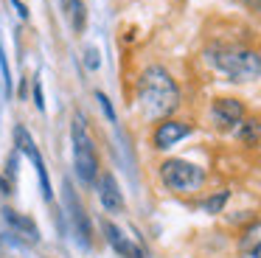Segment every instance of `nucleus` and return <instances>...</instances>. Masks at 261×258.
I'll list each match as a JSON object with an SVG mask.
<instances>
[{
    "label": "nucleus",
    "instance_id": "nucleus-1",
    "mask_svg": "<svg viewBox=\"0 0 261 258\" xmlns=\"http://www.w3.org/2000/svg\"><path fill=\"white\" fill-rule=\"evenodd\" d=\"M135 95H138V107L143 110L146 118L163 121L180 107V87L163 65L143 67L135 82Z\"/></svg>",
    "mask_w": 261,
    "mask_h": 258
},
{
    "label": "nucleus",
    "instance_id": "nucleus-2",
    "mask_svg": "<svg viewBox=\"0 0 261 258\" xmlns=\"http://www.w3.org/2000/svg\"><path fill=\"white\" fill-rule=\"evenodd\" d=\"M205 62L227 82H255L261 79V54L242 42H211L205 48Z\"/></svg>",
    "mask_w": 261,
    "mask_h": 258
},
{
    "label": "nucleus",
    "instance_id": "nucleus-3",
    "mask_svg": "<svg viewBox=\"0 0 261 258\" xmlns=\"http://www.w3.org/2000/svg\"><path fill=\"white\" fill-rule=\"evenodd\" d=\"M158 177L163 183L166 191L171 194H197L199 188L205 185V168L197 166L191 160H182V157H169V160L160 163Z\"/></svg>",
    "mask_w": 261,
    "mask_h": 258
},
{
    "label": "nucleus",
    "instance_id": "nucleus-4",
    "mask_svg": "<svg viewBox=\"0 0 261 258\" xmlns=\"http://www.w3.org/2000/svg\"><path fill=\"white\" fill-rule=\"evenodd\" d=\"M70 143H73V166L76 174H79L82 183L93 185L98 179V154L96 146H93V138L87 132L85 118L76 112L73 121H70Z\"/></svg>",
    "mask_w": 261,
    "mask_h": 258
},
{
    "label": "nucleus",
    "instance_id": "nucleus-5",
    "mask_svg": "<svg viewBox=\"0 0 261 258\" xmlns=\"http://www.w3.org/2000/svg\"><path fill=\"white\" fill-rule=\"evenodd\" d=\"M244 118H247V112H244V104L239 98L222 95V98H216L214 104H211V123H214L219 132H236V126Z\"/></svg>",
    "mask_w": 261,
    "mask_h": 258
},
{
    "label": "nucleus",
    "instance_id": "nucleus-6",
    "mask_svg": "<svg viewBox=\"0 0 261 258\" xmlns=\"http://www.w3.org/2000/svg\"><path fill=\"white\" fill-rule=\"evenodd\" d=\"M194 132V126L188 121H177V118H163L152 132V146L158 151H166L171 146H177L180 140H186Z\"/></svg>",
    "mask_w": 261,
    "mask_h": 258
},
{
    "label": "nucleus",
    "instance_id": "nucleus-7",
    "mask_svg": "<svg viewBox=\"0 0 261 258\" xmlns=\"http://www.w3.org/2000/svg\"><path fill=\"white\" fill-rule=\"evenodd\" d=\"M14 140H17V149L23 151L25 157H29L31 163H34L37 174H40V183H42V194H45V199H54V191H51V179H48V168H45V160L40 157V149H37L34 138H31V132L25 126H17L14 129Z\"/></svg>",
    "mask_w": 261,
    "mask_h": 258
},
{
    "label": "nucleus",
    "instance_id": "nucleus-8",
    "mask_svg": "<svg viewBox=\"0 0 261 258\" xmlns=\"http://www.w3.org/2000/svg\"><path fill=\"white\" fill-rule=\"evenodd\" d=\"M96 191H98V199H101L104 211H110V213L124 211V194H121V188H118V179H115L110 171L98 174Z\"/></svg>",
    "mask_w": 261,
    "mask_h": 258
},
{
    "label": "nucleus",
    "instance_id": "nucleus-9",
    "mask_svg": "<svg viewBox=\"0 0 261 258\" xmlns=\"http://www.w3.org/2000/svg\"><path fill=\"white\" fill-rule=\"evenodd\" d=\"M101 230H104V236H107L110 247H113V250L118 252L121 258H143V252L138 250V244H132V239H126L124 230H121L118 224L104 222V224H101Z\"/></svg>",
    "mask_w": 261,
    "mask_h": 258
},
{
    "label": "nucleus",
    "instance_id": "nucleus-10",
    "mask_svg": "<svg viewBox=\"0 0 261 258\" xmlns=\"http://www.w3.org/2000/svg\"><path fill=\"white\" fill-rule=\"evenodd\" d=\"M239 255L242 258H261V219L250 222L239 236Z\"/></svg>",
    "mask_w": 261,
    "mask_h": 258
},
{
    "label": "nucleus",
    "instance_id": "nucleus-11",
    "mask_svg": "<svg viewBox=\"0 0 261 258\" xmlns=\"http://www.w3.org/2000/svg\"><path fill=\"white\" fill-rule=\"evenodd\" d=\"M62 11H65L70 28H73L76 34L85 31V25H87V11H85V3H82V0H62Z\"/></svg>",
    "mask_w": 261,
    "mask_h": 258
},
{
    "label": "nucleus",
    "instance_id": "nucleus-12",
    "mask_svg": "<svg viewBox=\"0 0 261 258\" xmlns=\"http://www.w3.org/2000/svg\"><path fill=\"white\" fill-rule=\"evenodd\" d=\"M236 138L242 140L244 146H258L261 143V121L258 118H244L236 126Z\"/></svg>",
    "mask_w": 261,
    "mask_h": 258
},
{
    "label": "nucleus",
    "instance_id": "nucleus-13",
    "mask_svg": "<svg viewBox=\"0 0 261 258\" xmlns=\"http://www.w3.org/2000/svg\"><path fill=\"white\" fill-rule=\"evenodd\" d=\"M3 213H6V222L12 224L14 230L25 233V239H29V241H37V224L31 222L29 216H17V213H14V211H9V208H6Z\"/></svg>",
    "mask_w": 261,
    "mask_h": 258
},
{
    "label": "nucleus",
    "instance_id": "nucleus-14",
    "mask_svg": "<svg viewBox=\"0 0 261 258\" xmlns=\"http://www.w3.org/2000/svg\"><path fill=\"white\" fill-rule=\"evenodd\" d=\"M227 199H230V191H216L214 196H208V199L202 202V211L205 213H222V208H225Z\"/></svg>",
    "mask_w": 261,
    "mask_h": 258
},
{
    "label": "nucleus",
    "instance_id": "nucleus-15",
    "mask_svg": "<svg viewBox=\"0 0 261 258\" xmlns=\"http://www.w3.org/2000/svg\"><path fill=\"white\" fill-rule=\"evenodd\" d=\"M70 205H73V219H76V224H79L82 239H85V241H90V239H87V236H90V222H85V211H82L79 199H76L73 194H70Z\"/></svg>",
    "mask_w": 261,
    "mask_h": 258
},
{
    "label": "nucleus",
    "instance_id": "nucleus-16",
    "mask_svg": "<svg viewBox=\"0 0 261 258\" xmlns=\"http://www.w3.org/2000/svg\"><path fill=\"white\" fill-rule=\"evenodd\" d=\"M96 98L101 101V107H104V112H107V115H110V121H115V112H113V104H110V101H107V95H104V93H96Z\"/></svg>",
    "mask_w": 261,
    "mask_h": 258
},
{
    "label": "nucleus",
    "instance_id": "nucleus-17",
    "mask_svg": "<svg viewBox=\"0 0 261 258\" xmlns=\"http://www.w3.org/2000/svg\"><path fill=\"white\" fill-rule=\"evenodd\" d=\"M34 101H37V110H45V101H42V90H40V82H34Z\"/></svg>",
    "mask_w": 261,
    "mask_h": 258
},
{
    "label": "nucleus",
    "instance_id": "nucleus-18",
    "mask_svg": "<svg viewBox=\"0 0 261 258\" xmlns=\"http://www.w3.org/2000/svg\"><path fill=\"white\" fill-rule=\"evenodd\" d=\"M12 3L17 6V14H20V17H23V20H25V17H29V9H25V3H23V0H12Z\"/></svg>",
    "mask_w": 261,
    "mask_h": 258
},
{
    "label": "nucleus",
    "instance_id": "nucleus-19",
    "mask_svg": "<svg viewBox=\"0 0 261 258\" xmlns=\"http://www.w3.org/2000/svg\"><path fill=\"white\" fill-rule=\"evenodd\" d=\"M244 3H247V6H253V9H258V11H261V0H244Z\"/></svg>",
    "mask_w": 261,
    "mask_h": 258
}]
</instances>
